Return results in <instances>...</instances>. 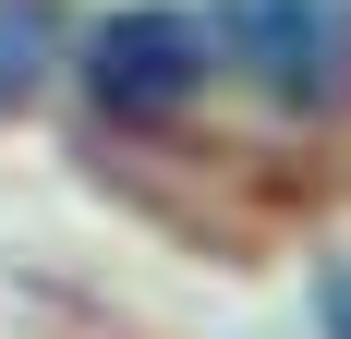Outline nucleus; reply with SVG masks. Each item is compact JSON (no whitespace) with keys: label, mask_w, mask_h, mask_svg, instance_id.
<instances>
[{"label":"nucleus","mask_w":351,"mask_h":339,"mask_svg":"<svg viewBox=\"0 0 351 339\" xmlns=\"http://www.w3.org/2000/svg\"><path fill=\"white\" fill-rule=\"evenodd\" d=\"M206 49H230L279 109H339L351 97V0H218Z\"/></svg>","instance_id":"f257e3e1"},{"label":"nucleus","mask_w":351,"mask_h":339,"mask_svg":"<svg viewBox=\"0 0 351 339\" xmlns=\"http://www.w3.org/2000/svg\"><path fill=\"white\" fill-rule=\"evenodd\" d=\"M85 85H97V109H121V121H170V109H194V85H206V25L194 12H97V36H85Z\"/></svg>","instance_id":"f03ea898"},{"label":"nucleus","mask_w":351,"mask_h":339,"mask_svg":"<svg viewBox=\"0 0 351 339\" xmlns=\"http://www.w3.org/2000/svg\"><path fill=\"white\" fill-rule=\"evenodd\" d=\"M36 73H49V12L36 0H0V121L36 97Z\"/></svg>","instance_id":"7ed1b4c3"},{"label":"nucleus","mask_w":351,"mask_h":339,"mask_svg":"<svg viewBox=\"0 0 351 339\" xmlns=\"http://www.w3.org/2000/svg\"><path fill=\"white\" fill-rule=\"evenodd\" d=\"M315 315H327V339H351V267H327V291H315Z\"/></svg>","instance_id":"20e7f679"}]
</instances>
